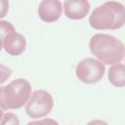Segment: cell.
<instances>
[{
  "instance_id": "6da1fadb",
  "label": "cell",
  "mask_w": 125,
  "mask_h": 125,
  "mask_svg": "<svg viewBox=\"0 0 125 125\" xmlns=\"http://www.w3.org/2000/svg\"><path fill=\"white\" fill-rule=\"evenodd\" d=\"M91 54L104 65H116L125 58L124 43L109 34H95L89 41Z\"/></svg>"
},
{
  "instance_id": "7a4b0ae2",
  "label": "cell",
  "mask_w": 125,
  "mask_h": 125,
  "mask_svg": "<svg viewBox=\"0 0 125 125\" xmlns=\"http://www.w3.org/2000/svg\"><path fill=\"white\" fill-rule=\"evenodd\" d=\"M89 25L95 30H116L125 25V6L118 1H106L93 10Z\"/></svg>"
},
{
  "instance_id": "3957f363",
  "label": "cell",
  "mask_w": 125,
  "mask_h": 125,
  "mask_svg": "<svg viewBox=\"0 0 125 125\" xmlns=\"http://www.w3.org/2000/svg\"><path fill=\"white\" fill-rule=\"evenodd\" d=\"M31 96V85L25 79H15L4 88H0V109H20Z\"/></svg>"
},
{
  "instance_id": "277c9868",
  "label": "cell",
  "mask_w": 125,
  "mask_h": 125,
  "mask_svg": "<svg viewBox=\"0 0 125 125\" xmlns=\"http://www.w3.org/2000/svg\"><path fill=\"white\" fill-rule=\"evenodd\" d=\"M54 106V99L51 94L45 90H36L31 94L29 101L25 105L26 114L33 119L45 118L51 113Z\"/></svg>"
},
{
  "instance_id": "5b68a950",
  "label": "cell",
  "mask_w": 125,
  "mask_h": 125,
  "mask_svg": "<svg viewBox=\"0 0 125 125\" xmlns=\"http://www.w3.org/2000/svg\"><path fill=\"white\" fill-rule=\"evenodd\" d=\"M75 74L84 84H96L105 74V65L94 58H86L78 62Z\"/></svg>"
},
{
  "instance_id": "8992f818",
  "label": "cell",
  "mask_w": 125,
  "mask_h": 125,
  "mask_svg": "<svg viewBox=\"0 0 125 125\" xmlns=\"http://www.w3.org/2000/svg\"><path fill=\"white\" fill-rule=\"evenodd\" d=\"M62 13V4L58 0H45L39 4L38 14L39 18L45 23L58 21Z\"/></svg>"
},
{
  "instance_id": "52a82bcc",
  "label": "cell",
  "mask_w": 125,
  "mask_h": 125,
  "mask_svg": "<svg viewBox=\"0 0 125 125\" xmlns=\"http://www.w3.org/2000/svg\"><path fill=\"white\" fill-rule=\"evenodd\" d=\"M65 16L71 20H81L88 16L90 4L86 0H66L62 4Z\"/></svg>"
},
{
  "instance_id": "ba28073f",
  "label": "cell",
  "mask_w": 125,
  "mask_h": 125,
  "mask_svg": "<svg viewBox=\"0 0 125 125\" xmlns=\"http://www.w3.org/2000/svg\"><path fill=\"white\" fill-rule=\"evenodd\" d=\"M3 48L8 54L13 55V56H18L20 54H23L25 49H26V40L24 38V35H21L20 33H10L9 35H6L3 40Z\"/></svg>"
},
{
  "instance_id": "9c48e42d",
  "label": "cell",
  "mask_w": 125,
  "mask_h": 125,
  "mask_svg": "<svg viewBox=\"0 0 125 125\" xmlns=\"http://www.w3.org/2000/svg\"><path fill=\"white\" fill-rule=\"evenodd\" d=\"M108 79L111 85L115 88H124L125 86V65L116 64L113 65L108 71Z\"/></svg>"
},
{
  "instance_id": "30bf717a",
  "label": "cell",
  "mask_w": 125,
  "mask_h": 125,
  "mask_svg": "<svg viewBox=\"0 0 125 125\" xmlns=\"http://www.w3.org/2000/svg\"><path fill=\"white\" fill-rule=\"evenodd\" d=\"M15 28L11 23L6 21V20H0V40H4V38L6 35H9L10 33H14Z\"/></svg>"
},
{
  "instance_id": "8fae6325",
  "label": "cell",
  "mask_w": 125,
  "mask_h": 125,
  "mask_svg": "<svg viewBox=\"0 0 125 125\" xmlns=\"http://www.w3.org/2000/svg\"><path fill=\"white\" fill-rule=\"evenodd\" d=\"M0 125H20V121H19V118L14 113H6V114H4Z\"/></svg>"
},
{
  "instance_id": "7c38bea8",
  "label": "cell",
  "mask_w": 125,
  "mask_h": 125,
  "mask_svg": "<svg viewBox=\"0 0 125 125\" xmlns=\"http://www.w3.org/2000/svg\"><path fill=\"white\" fill-rule=\"evenodd\" d=\"M11 74H13V70L5 66V65H3V64H0V85H1L3 83H5L10 78V75H11Z\"/></svg>"
},
{
  "instance_id": "4fadbf2b",
  "label": "cell",
  "mask_w": 125,
  "mask_h": 125,
  "mask_svg": "<svg viewBox=\"0 0 125 125\" xmlns=\"http://www.w3.org/2000/svg\"><path fill=\"white\" fill-rule=\"evenodd\" d=\"M26 125H59V124H58V121H55L54 119L45 118V119H41V120L30 121V123H28Z\"/></svg>"
},
{
  "instance_id": "5bb4252c",
  "label": "cell",
  "mask_w": 125,
  "mask_h": 125,
  "mask_svg": "<svg viewBox=\"0 0 125 125\" xmlns=\"http://www.w3.org/2000/svg\"><path fill=\"white\" fill-rule=\"evenodd\" d=\"M8 10H9V3L6 0H0V19L8 14Z\"/></svg>"
},
{
  "instance_id": "9a60e30c",
  "label": "cell",
  "mask_w": 125,
  "mask_h": 125,
  "mask_svg": "<svg viewBox=\"0 0 125 125\" xmlns=\"http://www.w3.org/2000/svg\"><path fill=\"white\" fill-rule=\"evenodd\" d=\"M86 125H109V124L106 121H104V120H91Z\"/></svg>"
},
{
  "instance_id": "2e32d148",
  "label": "cell",
  "mask_w": 125,
  "mask_h": 125,
  "mask_svg": "<svg viewBox=\"0 0 125 125\" xmlns=\"http://www.w3.org/2000/svg\"><path fill=\"white\" fill-rule=\"evenodd\" d=\"M3 116H4V113H3L1 109H0V123H1V120H3Z\"/></svg>"
},
{
  "instance_id": "e0dca14e",
  "label": "cell",
  "mask_w": 125,
  "mask_h": 125,
  "mask_svg": "<svg viewBox=\"0 0 125 125\" xmlns=\"http://www.w3.org/2000/svg\"><path fill=\"white\" fill-rule=\"evenodd\" d=\"M1 49H3V41L0 40V51H1Z\"/></svg>"
},
{
  "instance_id": "ac0fdd59",
  "label": "cell",
  "mask_w": 125,
  "mask_h": 125,
  "mask_svg": "<svg viewBox=\"0 0 125 125\" xmlns=\"http://www.w3.org/2000/svg\"><path fill=\"white\" fill-rule=\"evenodd\" d=\"M124 59H125V58H124Z\"/></svg>"
}]
</instances>
